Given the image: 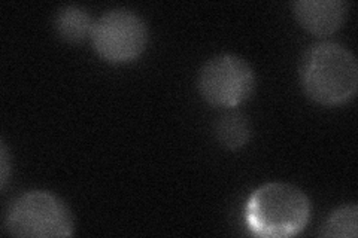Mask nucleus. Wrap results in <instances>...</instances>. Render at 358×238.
<instances>
[{
  "label": "nucleus",
  "instance_id": "nucleus-1",
  "mask_svg": "<svg viewBox=\"0 0 358 238\" xmlns=\"http://www.w3.org/2000/svg\"><path fill=\"white\" fill-rule=\"evenodd\" d=\"M299 73L305 94L321 106H341L357 94L355 55L341 43L312 45L301 57Z\"/></svg>",
  "mask_w": 358,
  "mask_h": 238
},
{
  "label": "nucleus",
  "instance_id": "nucleus-2",
  "mask_svg": "<svg viewBox=\"0 0 358 238\" xmlns=\"http://www.w3.org/2000/svg\"><path fill=\"white\" fill-rule=\"evenodd\" d=\"M245 219L254 235L294 237L310 219V201L297 186L282 182L257 188L246 202Z\"/></svg>",
  "mask_w": 358,
  "mask_h": 238
},
{
  "label": "nucleus",
  "instance_id": "nucleus-3",
  "mask_svg": "<svg viewBox=\"0 0 358 238\" xmlns=\"http://www.w3.org/2000/svg\"><path fill=\"white\" fill-rule=\"evenodd\" d=\"M5 230L14 237L63 238L73 235L75 222L57 195L48 191H29L9 204Z\"/></svg>",
  "mask_w": 358,
  "mask_h": 238
},
{
  "label": "nucleus",
  "instance_id": "nucleus-4",
  "mask_svg": "<svg viewBox=\"0 0 358 238\" xmlns=\"http://www.w3.org/2000/svg\"><path fill=\"white\" fill-rule=\"evenodd\" d=\"M148 27L130 9H110L100 15L93 26L92 43L100 59L110 64H127L147 50Z\"/></svg>",
  "mask_w": 358,
  "mask_h": 238
},
{
  "label": "nucleus",
  "instance_id": "nucleus-5",
  "mask_svg": "<svg viewBox=\"0 0 358 238\" xmlns=\"http://www.w3.org/2000/svg\"><path fill=\"white\" fill-rule=\"evenodd\" d=\"M197 88L209 105L236 107L254 94L255 73L242 57L220 54L212 57L200 69Z\"/></svg>",
  "mask_w": 358,
  "mask_h": 238
},
{
  "label": "nucleus",
  "instance_id": "nucleus-6",
  "mask_svg": "<svg viewBox=\"0 0 358 238\" xmlns=\"http://www.w3.org/2000/svg\"><path fill=\"white\" fill-rule=\"evenodd\" d=\"M350 5L343 0H297L293 14L300 24L313 36L324 38L338 31L348 15Z\"/></svg>",
  "mask_w": 358,
  "mask_h": 238
},
{
  "label": "nucleus",
  "instance_id": "nucleus-7",
  "mask_svg": "<svg viewBox=\"0 0 358 238\" xmlns=\"http://www.w3.org/2000/svg\"><path fill=\"white\" fill-rule=\"evenodd\" d=\"M94 22L85 9L69 5L59 9L54 17V29L57 35L69 43H81L92 36Z\"/></svg>",
  "mask_w": 358,
  "mask_h": 238
},
{
  "label": "nucleus",
  "instance_id": "nucleus-8",
  "mask_svg": "<svg viewBox=\"0 0 358 238\" xmlns=\"http://www.w3.org/2000/svg\"><path fill=\"white\" fill-rule=\"evenodd\" d=\"M251 135V122L241 112L226 113L215 122L217 140L230 151H238L248 144Z\"/></svg>",
  "mask_w": 358,
  "mask_h": 238
},
{
  "label": "nucleus",
  "instance_id": "nucleus-9",
  "mask_svg": "<svg viewBox=\"0 0 358 238\" xmlns=\"http://www.w3.org/2000/svg\"><path fill=\"white\" fill-rule=\"evenodd\" d=\"M358 207L355 204H343L329 214L322 225L321 235L329 238H357Z\"/></svg>",
  "mask_w": 358,
  "mask_h": 238
},
{
  "label": "nucleus",
  "instance_id": "nucleus-10",
  "mask_svg": "<svg viewBox=\"0 0 358 238\" xmlns=\"http://www.w3.org/2000/svg\"><path fill=\"white\" fill-rule=\"evenodd\" d=\"M8 173H9V156L6 151V144L2 142V151H0V185H2V189H5L6 186Z\"/></svg>",
  "mask_w": 358,
  "mask_h": 238
}]
</instances>
